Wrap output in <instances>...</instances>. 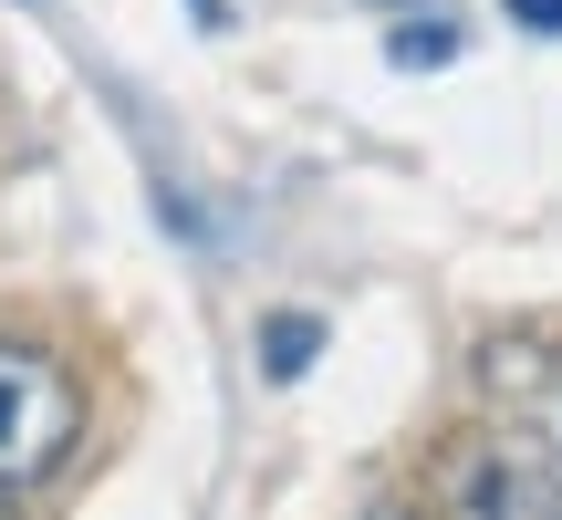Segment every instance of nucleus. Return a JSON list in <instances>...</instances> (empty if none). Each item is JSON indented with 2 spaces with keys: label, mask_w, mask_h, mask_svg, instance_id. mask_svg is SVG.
Listing matches in <instances>:
<instances>
[{
  "label": "nucleus",
  "mask_w": 562,
  "mask_h": 520,
  "mask_svg": "<svg viewBox=\"0 0 562 520\" xmlns=\"http://www.w3.org/2000/svg\"><path fill=\"white\" fill-rule=\"evenodd\" d=\"M32 11H42V0H32Z\"/></svg>",
  "instance_id": "nucleus-7"
},
{
  "label": "nucleus",
  "mask_w": 562,
  "mask_h": 520,
  "mask_svg": "<svg viewBox=\"0 0 562 520\" xmlns=\"http://www.w3.org/2000/svg\"><path fill=\"white\" fill-rule=\"evenodd\" d=\"M480 396L501 406L521 438H542V459L562 468V343L490 334V343H480Z\"/></svg>",
  "instance_id": "nucleus-3"
},
{
  "label": "nucleus",
  "mask_w": 562,
  "mask_h": 520,
  "mask_svg": "<svg viewBox=\"0 0 562 520\" xmlns=\"http://www.w3.org/2000/svg\"><path fill=\"white\" fill-rule=\"evenodd\" d=\"M459 53V32H448V21H427V32H396V63H448Z\"/></svg>",
  "instance_id": "nucleus-5"
},
{
  "label": "nucleus",
  "mask_w": 562,
  "mask_h": 520,
  "mask_svg": "<svg viewBox=\"0 0 562 520\" xmlns=\"http://www.w3.org/2000/svg\"><path fill=\"white\" fill-rule=\"evenodd\" d=\"M83 438V385L63 375L42 343H11L0 334V489H42Z\"/></svg>",
  "instance_id": "nucleus-1"
},
{
  "label": "nucleus",
  "mask_w": 562,
  "mask_h": 520,
  "mask_svg": "<svg viewBox=\"0 0 562 520\" xmlns=\"http://www.w3.org/2000/svg\"><path fill=\"white\" fill-rule=\"evenodd\" d=\"M438 500L448 510H490V520H552L562 510V468L542 459V438H469L459 459L438 468Z\"/></svg>",
  "instance_id": "nucleus-2"
},
{
  "label": "nucleus",
  "mask_w": 562,
  "mask_h": 520,
  "mask_svg": "<svg viewBox=\"0 0 562 520\" xmlns=\"http://www.w3.org/2000/svg\"><path fill=\"white\" fill-rule=\"evenodd\" d=\"M313 343H323V323H313V313H271V323H261V375H271V385H292L302 364H313Z\"/></svg>",
  "instance_id": "nucleus-4"
},
{
  "label": "nucleus",
  "mask_w": 562,
  "mask_h": 520,
  "mask_svg": "<svg viewBox=\"0 0 562 520\" xmlns=\"http://www.w3.org/2000/svg\"><path fill=\"white\" fill-rule=\"evenodd\" d=\"M510 21H521V32H542V42H562V0H501Z\"/></svg>",
  "instance_id": "nucleus-6"
}]
</instances>
